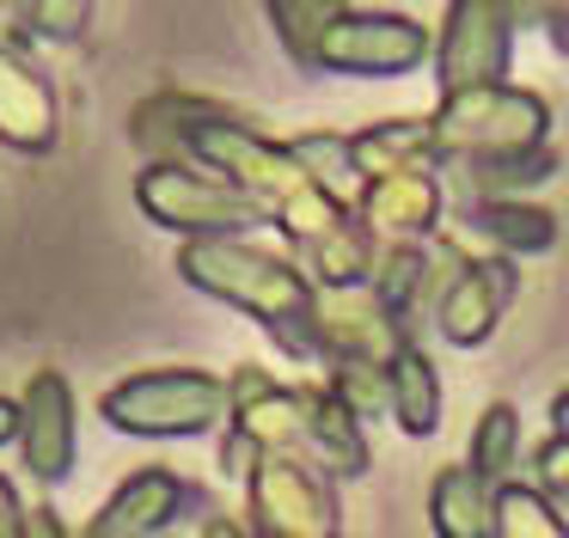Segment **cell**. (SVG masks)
Listing matches in <instances>:
<instances>
[{"label":"cell","instance_id":"6da1fadb","mask_svg":"<svg viewBox=\"0 0 569 538\" xmlns=\"http://www.w3.org/2000/svg\"><path fill=\"white\" fill-rule=\"evenodd\" d=\"M178 276L209 300L258 318L282 355L319 361V349H312V293L319 288L300 276L295 257L251 239H184L178 245Z\"/></svg>","mask_w":569,"mask_h":538},{"label":"cell","instance_id":"7a4b0ae2","mask_svg":"<svg viewBox=\"0 0 569 538\" xmlns=\"http://www.w3.org/2000/svg\"><path fill=\"white\" fill-rule=\"evenodd\" d=\"M99 416L117 435L141 440H202L227 428V379L202 367H148L99 398Z\"/></svg>","mask_w":569,"mask_h":538},{"label":"cell","instance_id":"3957f363","mask_svg":"<svg viewBox=\"0 0 569 538\" xmlns=\"http://www.w3.org/2000/svg\"><path fill=\"white\" fill-rule=\"evenodd\" d=\"M136 202L153 227L178 239H251V227H263V208L246 190L190 159H148L136 178Z\"/></svg>","mask_w":569,"mask_h":538},{"label":"cell","instance_id":"277c9868","mask_svg":"<svg viewBox=\"0 0 569 538\" xmlns=\"http://www.w3.org/2000/svg\"><path fill=\"white\" fill-rule=\"evenodd\" d=\"M435 134V166L466 153H508V147H539L551 134V104L527 86H466V92H441L429 117Z\"/></svg>","mask_w":569,"mask_h":538},{"label":"cell","instance_id":"5b68a950","mask_svg":"<svg viewBox=\"0 0 569 538\" xmlns=\"http://www.w3.org/2000/svg\"><path fill=\"white\" fill-rule=\"evenodd\" d=\"M251 538H343L337 477H325L300 452H258L246 477Z\"/></svg>","mask_w":569,"mask_h":538},{"label":"cell","instance_id":"8992f818","mask_svg":"<svg viewBox=\"0 0 569 538\" xmlns=\"http://www.w3.org/2000/svg\"><path fill=\"white\" fill-rule=\"evenodd\" d=\"M515 288H520L515 257L466 251L459 239H441V281H435L429 325L441 330L453 349H478V342L496 337V325H502Z\"/></svg>","mask_w":569,"mask_h":538},{"label":"cell","instance_id":"52a82bcc","mask_svg":"<svg viewBox=\"0 0 569 538\" xmlns=\"http://www.w3.org/2000/svg\"><path fill=\"white\" fill-rule=\"evenodd\" d=\"M429 31L410 12H343L312 49V73H410L429 61Z\"/></svg>","mask_w":569,"mask_h":538},{"label":"cell","instance_id":"ba28073f","mask_svg":"<svg viewBox=\"0 0 569 538\" xmlns=\"http://www.w3.org/2000/svg\"><path fill=\"white\" fill-rule=\"evenodd\" d=\"M508 56H515V12H508V0H453L441 43L429 49L441 92L508 80Z\"/></svg>","mask_w":569,"mask_h":538},{"label":"cell","instance_id":"9c48e42d","mask_svg":"<svg viewBox=\"0 0 569 538\" xmlns=\"http://www.w3.org/2000/svg\"><path fill=\"white\" fill-rule=\"evenodd\" d=\"M184 514H214L209 489L178 477L172 465H141L104 496V508L80 526V538H160Z\"/></svg>","mask_w":569,"mask_h":538},{"label":"cell","instance_id":"30bf717a","mask_svg":"<svg viewBox=\"0 0 569 538\" xmlns=\"http://www.w3.org/2000/svg\"><path fill=\"white\" fill-rule=\"evenodd\" d=\"M19 459L38 484H62L80 459V428H74V386L56 367L31 373L26 398H19Z\"/></svg>","mask_w":569,"mask_h":538},{"label":"cell","instance_id":"8fae6325","mask_svg":"<svg viewBox=\"0 0 569 538\" xmlns=\"http://www.w3.org/2000/svg\"><path fill=\"white\" fill-rule=\"evenodd\" d=\"M405 330L392 325V318L380 312V300H373L368 288H319L312 293V349H319V361H380L392 367V355L405 349Z\"/></svg>","mask_w":569,"mask_h":538},{"label":"cell","instance_id":"7c38bea8","mask_svg":"<svg viewBox=\"0 0 569 538\" xmlns=\"http://www.w3.org/2000/svg\"><path fill=\"white\" fill-rule=\"evenodd\" d=\"M447 208L441 171L435 166H410V171H380V178H361L349 215L373 232V239H429L435 220Z\"/></svg>","mask_w":569,"mask_h":538},{"label":"cell","instance_id":"4fadbf2b","mask_svg":"<svg viewBox=\"0 0 569 538\" xmlns=\"http://www.w3.org/2000/svg\"><path fill=\"white\" fill-rule=\"evenodd\" d=\"M62 141V104L56 86L26 49L0 43V147L13 153H50Z\"/></svg>","mask_w":569,"mask_h":538},{"label":"cell","instance_id":"5bb4252c","mask_svg":"<svg viewBox=\"0 0 569 538\" xmlns=\"http://www.w3.org/2000/svg\"><path fill=\"white\" fill-rule=\"evenodd\" d=\"M295 452L325 477H368L373 465L361 422L325 391V379H295Z\"/></svg>","mask_w":569,"mask_h":538},{"label":"cell","instance_id":"9a60e30c","mask_svg":"<svg viewBox=\"0 0 569 538\" xmlns=\"http://www.w3.org/2000/svg\"><path fill=\"white\" fill-rule=\"evenodd\" d=\"M435 281H441V251L429 239H380V257H373L368 293L380 300V312L417 342V330L429 325L435 306Z\"/></svg>","mask_w":569,"mask_h":538},{"label":"cell","instance_id":"2e32d148","mask_svg":"<svg viewBox=\"0 0 569 538\" xmlns=\"http://www.w3.org/2000/svg\"><path fill=\"white\" fill-rule=\"evenodd\" d=\"M441 190H453V208L466 202H496V196H527L557 171V147H508V153H466V159H441Z\"/></svg>","mask_w":569,"mask_h":538},{"label":"cell","instance_id":"e0dca14e","mask_svg":"<svg viewBox=\"0 0 569 538\" xmlns=\"http://www.w3.org/2000/svg\"><path fill=\"white\" fill-rule=\"evenodd\" d=\"M453 220L471 239H483V251H496V257H532V251H551L557 245V215L527 202V196L466 202V208H453Z\"/></svg>","mask_w":569,"mask_h":538},{"label":"cell","instance_id":"ac0fdd59","mask_svg":"<svg viewBox=\"0 0 569 538\" xmlns=\"http://www.w3.org/2000/svg\"><path fill=\"white\" fill-rule=\"evenodd\" d=\"M373 257H380V239H373V232L361 227V220H343L337 232H325V239L300 245L295 263H300V276H307L312 288L343 293V288H368Z\"/></svg>","mask_w":569,"mask_h":538},{"label":"cell","instance_id":"d6986e66","mask_svg":"<svg viewBox=\"0 0 569 538\" xmlns=\"http://www.w3.org/2000/svg\"><path fill=\"white\" fill-rule=\"evenodd\" d=\"M496 484H483L471 465H441L429 484V532L435 538H490Z\"/></svg>","mask_w":569,"mask_h":538},{"label":"cell","instance_id":"ffe728a7","mask_svg":"<svg viewBox=\"0 0 569 538\" xmlns=\"http://www.w3.org/2000/svg\"><path fill=\"white\" fill-rule=\"evenodd\" d=\"M386 373H392V422L405 428L410 440H429L435 428H441V404H447L429 349H422V342H405Z\"/></svg>","mask_w":569,"mask_h":538},{"label":"cell","instance_id":"44dd1931","mask_svg":"<svg viewBox=\"0 0 569 538\" xmlns=\"http://www.w3.org/2000/svg\"><path fill=\"white\" fill-rule=\"evenodd\" d=\"M349 159H356L361 178H380V171H410V166H435V134H429V117L368 122L361 134H349Z\"/></svg>","mask_w":569,"mask_h":538},{"label":"cell","instance_id":"7402d4cb","mask_svg":"<svg viewBox=\"0 0 569 538\" xmlns=\"http://www.w3.org/2000/svg\"><path fill=\"white\" fill-rule=\"evenodd\" d=\"M490 538H569V520L527 484V477H508V484H496Z\"/></svg>","mask_w":569,"mask_h":538},{"label":"cell","instance_id":"603a6c76","mask_svg":"<svg viewBox=\"0 0 569 538\" xmlns=\"http://www.w3.org/2000/svg\"><path fill=\"white\" fill-rule=\"evenodd\" d=\"M466 465L483 484H508V477H515V465H520V410L515 404H490V410L478 416Z\"/></svg>","mask_w":569,"mask_h":538},{"label":"cell","instance_id":"cb8c5ba5","mask_svg":"<svg viewBox=\"0 0 569 538\" xmlns=\"http://www.w3.org/2000/svg\"><path fill=\"white\" fill-rule=\"evenodd\" d=\"M325 391H331L356 422L392 416V373H386L380 361H325Z\"/></svg>","mask_w":569,"mask_h":538},{"label":"cell","instance_id":"d4e9b609","mask_svg":"<svg viewBox=\"0 0 569 538\" xmlns=\"http://www.w3.org/2000/svg\"><path fill=\"white\" fill-rule=\"evenodd\" d=\"M276 19V37H282V49L300 61V68H312V49H319V37L331 31V19H343L349 0H263Z\"/></svg>","mask_w":569,"mask_h":538},{"label":"cell","instance_id":"484cf974","mask_svg":"<svg viewBox=\"0 0 569 538\" xmlns=\"http://www.w3.org/2000/svg\"><path fill=\"white\" fill-rule=\"evenodd\" d=\"M288 153L300 159V171H307L312 183H325V190H337V196H343L349 183L361 178V171H356V159H349V134H337V129L295 134V141H288Z\"/></svg>","mask_w":569,"mask_h":538},{"label":"cell","instance_id":"4316f807","mask_svg":"<svg viewBox=\"0 0 569 538\" xmlns=\"http://www.w3.org/2000/svg\"><path fill=\"white\" fill-rule=\"evenodd\" d=\"M527 471H532L527 484L569 520V435H557V428H551V435H545L539 447L527 452Z\"/></svg>","mask_w":569,"mask_h":538},{"label":"cell","instance_id":"83f0119b","mask_svg":"<svg viewBox=\"0 0 569 538\" xmlns=\"http://www.w3.org/2000/svg\"><path fill=\"white\" fill-rule=\"evenodd\" d=\"M26 24L43 43H80L92 24V0H26Z\"/></svg>","mask_w":569,"mask_h":538},{"label":"cell","instance_id":"f1b7e54d","mask_svg":"<svg viewBox=\"0 0 569 538\" xmlns=\"http://www.w3.org/2000/svg\"><path fill=\"white\" fill-rule=\"evenodd\" d=\"M251 465H258V447H251L246 435H233V428H221V471L246 484V477H251Z\"/></svg>","mask_w":569,"mask_h":538},{"label":"cell","instance_id":"f546056e","mask_svg":"<svg viewBox=\"0 0 569 538\" xmlns=\"http://www.w3.org/2000/svg\"><path fill=\"white\" fill-rule=\"evenodd\" d=\"M26 538H68V526H62V514L43 501V508H26Z\"/></svg>","mask_w":569,"mask_h":538},{"label":"cell","instance_id":"4dcf8cb0","mask_svg":"<svg viewBox=\"0 0 569 538\" xmlns=\"http://www.w3.org/2000/svg\"><path fill=\"white\" fill-rule=\"evenodd\" d=\"M197 538H251V526L239 520V514H221V508H214L209 520H202V532H197Z\"/></svg>","mask_w":569,"mask_h":538},{"label":"cell","instance_id":"1f68e13d","mask_svg":"<svg viewBox=\"0 0 569 538\" xmlns=\"http://www.w3.org/2000/svg\"><path fill=\"white\" fill-rule=\"evenodd\" d=\"M545 37H551L557 49L569 56V7H557V12H545Z\"/></svg>","mask_w":569,"mask_h":538},{"label":"cell","instance_id":"d6a6232c","mask_svg":"<svg viewBox=\"0 0 569 538\" xmlns=\"http://www.w3.org/2000/svg\"><path fill=\"white\" fill-rule=\"evenodd\" d=\"M557 7H569V0H508L515 19H545V12H557Z\"/></svg>","mask_w":569,"mask_h":538},{"label":"cell","instance_id":"836d02e7","mask_svg":"<svg viewBox=\"0 0 569 538\" xmlns=\"http://www.w3.org/2000/svg\"><path fill=\"white\" fill-rule=\"evenodd\" d=\"M19 440V398H0V447Z\"/></svg>","mask_w":569,"mask_h":538},{"label":"cell","instance_id":"e575fe53","mask_svg":"<svg viewBox=\"0 0 569 538\" xmlns=\"http://www.w3.org/2000/svg\"><path fill=\"white\" fill-rule=\"evenodd\" d=\"M551 422H557V435H569V386L551 398Z\"/></svg>","mask_w":569,"mask_h":538}]
</instances>
